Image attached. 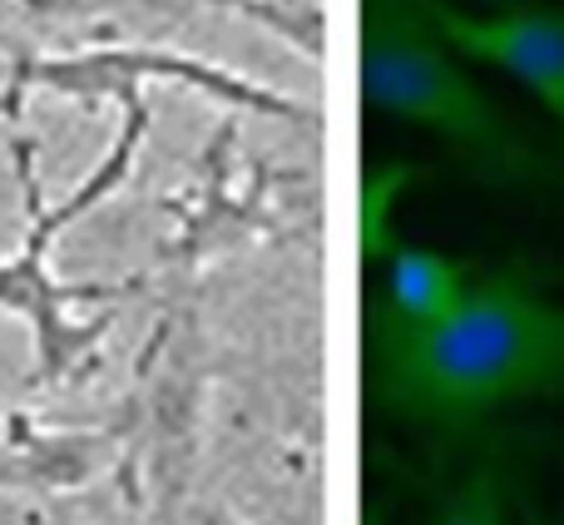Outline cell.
<instances>
[{"instance_id": "obj_3", "label": "cell", "mask_w": 564, "mask_h": 525, "mask_svg": "<svg viewBox=\"0 0 564 525\" xmlns=\"http://www.w3.org/2000/svg\"><path fill=\"white\" fill-rule=\"evenodd\" d=\"M421 6L456 55L516 75L564 125V10L535 0H506L500 15H466L451 0H421Z\"/></svg>"}, {"instance_id": "obj_4", "label": "cell", "mask_w": 564, "mask_h": 525, "mask_svg": "<svg viewBox=\"0 0 564 525\" xmlns=\"http://www.w3.org/2000/svg\"><path fill=\"white\" fill-rule=\"evenodd\" d=\"M371 262H381V282L371 292V338H401V332H426L441 318L466 302V292L476 288L480 268L470 262L436 254V248H416L391 238Z\"/></svg>"}, {"instance_id": "obj_6", "label": "cell", "mask_w": 564, "mask_h": 525, "mask_svg": "<svg viewBox=\"0 0 564 525\" xmlns=\"http://www.w3.org/2000/svg\"><path fill=\"white\" fill-rule=\"evenodd\" d=\"M421 169L416 164H381L361 179V254L377 258L381 248L391 244V228H387V214L391 204L401 199V189L416 179Z\"/></svg>"}, {"instance_id": "obj_5", "label": "cell", "mask_w": 564, "mask_h": 525, "mask_svg": "<svg viewBox=\"0 0 564 525\" xmlns=\"http://www.w3.org/2000/svg\"><path fill=\"white\" fill-rule=\"evenodd\" d=\"M421 525H506V457H500V437H486V447L456 476L441 481Z\"/></svg>"}, {"instance_id": "obj_2", "label": "cell", "mask_w": 564, "mask_h": 525, "mask_svg": "<svg viewBox=\"0 0 564 525\" xmlns=\"http://www.w3.org/2000/svg\"><path fill=\"white\" fill-rule=\"evenodd\" d=\"M361 99L446 139L451 154L496 189L564 184V169L460 69L421 0H361Z\"/></svg>"}, {"instance_id": "obj_1", "label": "cell", "mask_w": 564, "mask_h": 525, "mask_svg": "<svg viewBox=\"0 0 564 525\" xmlns=\"http://www.w3.org/2000/svg\"><path fill=\"white\" fill-rule=\"evenodd\" d=\"M535 397H564V308L525 262L480 272L436 328L371 338V401L426 437L456 441Z\"/></svg>"}, {"instance_id": "obj_7", "label": "cell", "mask_w": 564, "mask_h": 525, "mask_svg": "<svg viewBox=\"0 0 564 525\" xmlns=\"http://www.w3.org/2000/svg\"><path fill=\"white\" fill-rule=\"evenodd\" d=\"M525 521H530V525H555V521H550V516H545V511H540V506H535V501H525Z\"/></svg>"}]
</instances>
